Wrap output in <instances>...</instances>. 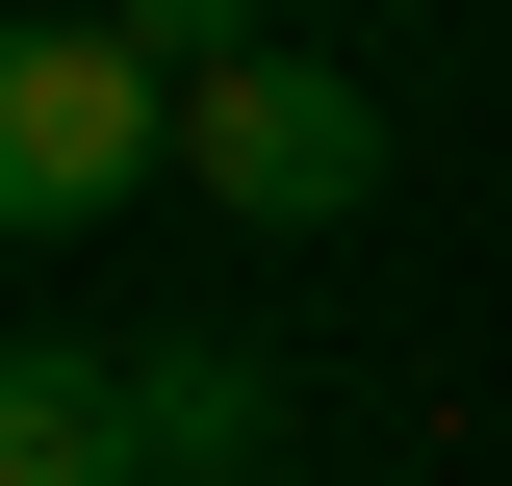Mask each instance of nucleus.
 Instances as JSON below:
<instances>
[{
    "label": "nucleus",
    "instance_id": "5",
    "mask_svg": "<svg viewBox=\"0 0 512 486\" xmlns=\"http://www.w3.org/2000/svg\"><path fill=\"white\" fill-rule=\"evenodd\" d=\"M103 26H128V52H154V77H231V52H282L256 0H103Z\"/></svg>",
    "mask_w": 512,
    "mask_h": 486
},
{
    "label": "nucleus",
    "instance_id": "2",
    "mask_svg": "<svg viewBox=\"0 0 512 486\" xmlns=\"http://www.w3.org/2000/svg\"><path fill=\"white\" fill-rule=\"evenodd\" d=\"M180 180L231 231H359L384 205V103L333 52H231V77H180Z\"/></svg>",
    "mask_w": 512,
    "mask_h": 486
},
{
    "label": "nucleus",
    "instance_id": "1",
    "mask_svg": "<svg viewBox=\"0 0 512 486\" xmlns=\"http://www.w3.org/2000/svg\"><path fill=\"white\" fill-rule=\"evenodd\" d=\"M128 180H180V77L128 52L103 0L0 26V231H103Z\"/></svg>",
    "mask_w": 512,
    "mask_h": 486
},
{
    "label": "nucleus",
    "instance_id": "4",
    "mask_svg": "<svg viewBox=\"0 0 512 486\" xmlns=\"http://www.w3.org/2000/svg\"><path fill=\"white\" fill-rule=\"evenodd\" d=\"M0 486H154V435H128V333H0Z\"/></svg>",
    "mask_w": 512,
    "mask_h": 486
},
{
    "label": "nucleus",
    "instance_id": "3",
    "mask_svg": "<svg viewBox=\"0 0 512 486\" xmlns=\"http://www.w3.org/2000/svg\"><path fill=\"white\" fill-rule=\"evenodd\" d=\"M128 435H154V486H282V359H231V333H128Z\"/></svg>",
    "mask_w": 512,
    "mask_h": 486
}]
</instances>
